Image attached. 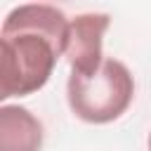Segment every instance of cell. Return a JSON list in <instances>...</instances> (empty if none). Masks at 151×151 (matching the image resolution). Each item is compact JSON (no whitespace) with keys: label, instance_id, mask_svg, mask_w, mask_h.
Instances as JSON below:
<instances>
[{"label":"cell","instance_id":"6da1fadb","mask_svg":"<svg viewBox=\"0 0 151 151\" xmlns=\"http://www.w3.org/2000/svg\"><path fill=\"white\" fill-rule=\"evenodd\" d=\"M71 19L54 5L26 2L14 7L0 31V99L28 97L42 90L66 50Z\"/></svg>","mask_w":151,"mask_h":151},{"label":"cell","instance_id":"7a4b0ae2","mask_svg":"<svg viewBox=\"0 0 151 151\" xmlns=\"http://www.w3.org/2000/svg\"><path fill=\"white\" fill-rule=\"evenodd\" d=\"M134 99V78L130 68L113 57L90 73L71 71L66 80V101L76 118L90 125H106L118 120Z\"/></svg>","mask_w":151,"mask_h":151},{"label":"cell","instance_id":"3957f363","mask_svg":"<svg viewBox=\"0 0 151 151\" xmlns=\"http://www.w3.org/2000/svg\"><path fill=\"white\" fill-rule=\"evenodd\" d=\"M111 26L106 12H83L71 19L64 57L76 73H90L104 61V35Z\"/></svg>","mask_w":151,"mask_h":151},{"label":"cell","instance_id":"277c9868","mask_svg":"<svg viewBox=\"0 0 151 151\" xmlns=\"http://www.w3.org/2000/svg\"><path fill=\"white\" fill-rule=\"evenodd\" d=\"M45 142L42 123L19 104L0 109V151H40Z\"/></svg>","mask_w":151,"mask_h":151},{"label":"cell","instance_id":"5b68a950","mask_svg":"<svg viewBox=\"0 0 151 151\" xmlns=\"http://www.w3.org/2000/svg\"><path fill=\"white\" fill-rule=\"evenodd\" d=\"M146 144H149V151H151V132H149V142Z\"/></svg>","mask_w":151,"mask_h":151}]
</instances>
